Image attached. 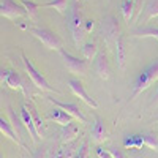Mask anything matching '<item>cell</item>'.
Wrapping results in <instances>:
<instances>
[{"label":"cell","mask_w":158,"mask_h":158,"mask_svg":"<svg viewBox=\"0 0 158 158\" xmlns=\"http://www.w3.org/2000/svg\"><path fill=\"white\" fill-rule=\"evenodd\" d=\"M156 40H158V38H156Z\"/></svg>","instance_id":"e575fe53"},{"label":"cell","mask_w":158,"mask_h":158,"mask_svg":"<svg viewBox=\"0 0 158 158\" xmlns=\"http://www.w3.org/2000/svg\"><path fill=\"white\" fill-rule=\"evenodd\" d=\"M2 158H3V156H2Z\"/></svg>","instance_id":"d590c367"},{"label":"cell","mask_w":158,"mask_h":158,"mask_svg":"<svg viewBox=\"0 0 158 158\" xmlns=\"http://www.w3.org/2000/svg\"><path fill=\"white\" fill-rule=\"evenodd\" d=\"M8 111H10V118H11L13 128H15V131L18 133V136L22 139V125H21V123H24V122H22V118H19V115H18L15 111H13L11 108H10Z\"/></svg>","instance_id":"484cf974"},{"label":"cell","mask_w":158,"mask_h":158,"mask_svg":"<svg viewBox=\"0 0 158 158\" xmlns=\"http://www.w3.org/2000/svg\"><path fill=\"white\" fill-rule=\"evenodd\" d=\"M135 0H123V3H122V15H123V19L130 24L131 18H133V13H135Z\"/></svg>","instance_id":"603a6c76"},{"label":"cell","mask_w":158,"mask_h":158,"mask_svg":"<svg viewBox=\"0 0 158 158\" xmlns=\"http://www.w3.org/2000/svg\"><path fill=\"white\" fill-rule=\"evenodd\" d=\"M92 29H94V21L92 19H89V21H85V32L89 33Z\"/></svg>","instance_id":"d6a6232c"},{"label":"cell","mask_w":158,"mask_h":158,"mask_svg":"<svg viewBox=\"0 0 158 158\" xmlns=\"http://www.w3.org/2000/svg\"><path fill=\"white\" fill-rule=\"evenodd\" d=\"M0 15H2V18H6L10 21H16L19 18L27 16V13L22 5H18L13 0H0Z\"/></svg>","instance_id":"52a82bcc"},{"label":"cell","mask_w":158,"mask_h":158,"mask_svg":"<svg viewBox=\"0 0 158 158\" xmlns=\"http://www.w3.org/2000/svg\"><path fill=\"white\" fill-rule=\"evenodd\" d=\"M22 62H24L25 71H27V76L32 79V82H33L35 87L41 89V90H44V92H54V94H57V90H56L54 87H51V85H49V82L46 81V77L33 67V63L24 56V52H22Z\"/></svg>","instance_id":"277c9868"},{"label":"cell","mask_w":158,"mask_h":158,"mask_svg":"<svg viewBox=\"0 0 158 158\" xmlns=\"http://www.w3.org/2000/svg\"><path fill=\"white\" fill-rule=\"evenodd\" d=\"M100 35L103 36V40L106 41V44L115 43L118 35V21L115 16L109 15L103 19V22L100 24Z\"/></svg>","instance_id":"5b68a950"},{"label":"cell","mask_w":158,"mask_h":158,"mask_svg":"<svg viewBox=\"0 0 158 158\" xmlns=\"http://www.w3.org/2000/svg\"><path fill=\"white\" fill-rule=\"evenodd\" d=\"M48 101H51L52 104H54V106H59V108H62L63 111H67L73 118H76L77 122L87 123V118H85V115L81 112V109L77 108V104H74V103H62V101L54 100V98H48Z\"/></svg>","instance_id":"30bf717a"},{"label":"cell","mask_w":158,"mask_h":158,"mask_svg":"<svg viewBox=\"0 0 158 158\" xmlns=\"http://www.w3.org/2000/svg\"><path fill=\"white\" fill-rule=\"evenodd\" d=\"M142 11L146 13V18H144L146 22L158 18V0H147V3H146Z\"/></svg>","instance_id":"ac0fdd59"},{"label":"cell","mask_w":158,"mask_h":158,"mask_svg":"<svg viewBox=\"0 0 158 158\" xmlns=\"http://www.w3.org/2000/svg\"><path fill=\"white\" fill-rule=\"evenodd\" d=\"M146 146V141H144V135H128L123 139V147L125 149H135L139 150Z\"/></svg>","instance_id":"2e32d148"},{"label":"cell","mask_w":158,"mask_h":158,"mask_svg":"<svg viewBox=\"0 0 158 158\" xmlns=\"http://www.w3.org/2000/svg\"><path fill=\"white\" fill-rule=\"evenodd\" d=\"M94 70L95 73L101 77V79H109L111 76V67H109V62H108V57L104 52H98L97 57L94 59Z\"/></svg>","instance_id":"8fae6325"},{"label":"cell","mask_w":158,"mask_h":158,"mask_svg":"<svg viewBox=\"0 0 158 158\" xmlns=\"http://www.w3.org/2000/svg\"><path fill=\"white\" fill-rule=\"evenodd\" d=\"M68 87L71 89V92H73L77 98H81V100L87 104V106L94 108V109L98 108V103L85 92V89H84V85H82L81 81H77V79H70V81H68Z\"/></svg>","instance_id":"9c48e42d"},{"label":"cell","mask_w":158,"mask_h":158,"mask_svg":"<svg viewBox=\"0 0 158 158\" xmlns=\"http://www.w3.org/2000/svg\"><path fill=\"white\" fill-rule=\"evenodd\" d=\"M135 36H153V38H158V29H155V27L141 29V30L135 32Z\"/></svg>","instance_id":"83f0119b"},{"label":"cell","mask_w":158,"mask_h":158,"mask_svg":"<svg viewBox=\"0 0 158 158\" xmlns=\"http://www.w3.org/2000/svg\"><path fill=\"white\" fill-rule=\"evenodd\" d=\"M59 54H60V57H62V60H63V63H65V67H67V70H68L70 73L84 74V73L87 71V63H85V60L77 59V57L71 56L70 52L63 51V49L59 51Z\"/></svg>","instance_id":"ba28073f"},{"label":"cell","mask_w":158,"mask_h":158,"mask_svg":"<svg viewBox=\"0 0 158 158\" xmlns=\"http://www.w3.org/2000/svg\"><path fill=\"white\" fill-rule=\"evenodd\" d=\"M153 104H158V89H156V94H155V100H153Z\"/></svg>","instance_id":"836d02e7"},{"label":"cell","mask_w":158,"mask_h":158,"mask_svg":"<svg viewBox=\"0 0 158 158\" xmlns=\"http://www.w3.org/2000/svg\"><path fill=\"white\" fill-rule=\"evenodd\" d=\"M81 52H82V56L85 60H94L98 54V51H97V44L94 41H89L85 43L82 48H81Z\"/></svg>","instance_id":"7402d4cb"},{"label":"cell","mask_w":158,"mask_h":158,"mask_svg":"<svg viewBox=\"0 0 158 158\" xmlns=\"http://www.w3.org/2000/svg\"><path fill=\"white\" fill-rule=\"evenodd\" d=\"M0 130H2V135H3V136H6V138H8L10 141H13V142H16V146H19L21 149H25L24 142H22L21 138L18 136V133L15 131L13 125H10L3 117H0Z\"/></svg>","instance_id":"4fadbf2b"},{"label":"cell","mask_w":158,"mask_h":158,"mask_svg":"<svg viewBox=\"0 0 158 158\" xmlns=\"http://www.w3.org/2000/svg\"><path fill=\"white\" fill-rule=\"evenodd\" d=\"M0 77H2V82H3L5 85H8L10 89L22 90L25 97H29V95H30L29 87L25 85V82L22 81V77H21L16 71H13V70H6V68H5V70L0 71Z\"/></svg>","instance_id":"8992f818"},{"label":"cell","mask_w":158,"mask_h":158,"mask_svg":"<svg viewBox=\"0 0 158 158\" xmlns=\"http://www.w3.org/2000/svg\"><path fill=\"white\" fill-rule=\"evenodd\" d=\"M77 135H79V127L71 122L70 125L62 128V131H60V141L63 144H70V142H73L77 138Z\"/></svg>","instance_id":"9a60e30c"},{"label":"cell","mask_w":158,"mask_h":158,"mask_svg":"<svg viewBox=\"0 0 158 158\" xmlns=\"http://www.w3.org/2000/svg\"><path fill=\"white\" fill-rule=\"evenodd\" d=\"M97 155H98V158H112L111 152L109 150H104L103 147H98L97 149Z\"/></svg>","instance_id":"f546056e"},{"label":"cell","mask_w":158,"mask_h":158,"mask_svg":"<svg viewBox=\"0 0 158 158\" xmlns=\"http://www.w3.org/2000/svg\"><path fill=\"white\" fill-rule=\"evenodd\" d=\"M76 149H79L76 144H71V146H63V147H60L54 155H52V158H71L73 153L76 152Z\"/></svg>","instance_id":"d4e9b609"},{"label":"cell","mask_w":158,"mask_h":158,"mask_svg":"<svg viewBox=\"0 0 158 158\" xmlns=\"http://www.w3.org/2000/svg\"><path fill=\"white\" fill-rule=\"evenodd\" d=\"M108 150L111 152L112 158H123V155H122V152H120V150H115V149H108Z\"/></svg>","instance_id":"4dcf8cb0"},{"label":"cell","mask_w":158,"mask_h":158,"mask_svg":"<svg viewBox=\"0 0 158 158\" xmlns=\"http://www.w3.org/2000/svg\"><path fill=\"white\" fill-rule=\"evenodd\" d=\"M19 2H21V5L24 6L25 13H27V18L32 19V21H35V18H36V10L40 8V5H36L35 2H32V0H19Z\"/></svg>","instance_id":"cb8c5ba5"},{"label":"cell","mask_w":158,"mask_h":158,"mask_svg":"<svg viewBox=\"0 0 158 158\" xmlns=\"http://www.w3.org/2000/svg\"><path fill=\"white\" fill-rule=\"evenodd\" d=\"M125 59H127L125 41H123V36H118L117 41H115V62L118 65V68L125 67Z\"/></svg>","instance_id":"e0dca14e"},{"label":"cell","mask_w":158,"mask_h":158,"mask_svg":"<svg viewBox=\"0 0 158 158\" xmlns=\"http://www.w3.org/2000/svg\"><path fill=\"white\" fill-rule=\"evenodd\" d=\"M21 118H22L24 125L27 127L32 141H33V142H36L40 135H38L36 127H35V123H33V117H32V114H30V109H29L27 106H25V104H22V108H21Z\"/></svg>","instance_id":"7c38bea8"},{"label":"cell","mask_w":158,"mask_h":158,"mask_svg":"<svg viewBox=\"0 0 158 158\" xmlns=\"http://www.w3.org/2000/svg\"><path fill=\"white\" fill-rule=\"evenodd\" d=\"M77 2H79V0H76L73 8L68 13V29H70V32L73 35V40H74L76 46H79L82 43V38L87 33L85 27H84L85 22L82 19V13H81V10H79V6H77Z\"/></svg>","instance_id":"6da1fadb"},{"label":"cell","mask_w":158,"mask_h":158,"mask_svg":"<svg viewBox=\"0 0 158 158\" xmlns=\"http://www.w3.org/2000/svg\"><path fill=\"white\" fill-rule=\"evenodd\" d=\"M144 141H146V146H147L149 149L158 152V139H156L155 135H152V133H146V135H144Z\"/></svg>","instance_id":"4316f807"},{"label":"cell","mask_w":158,"mask_h":158,"mask_svg":"<svg viewBox=\"0 0 158 158\" xmlns=\"http://www.w3.org/2000/svg\"><path fill=\"white\" fill-rule=\"evenodd\" d=\"M156 79H158V59H156L153 63H150L149 67H147L146 70H144V71L138 76L136 82H135L133 94H131L130 100L136 98L139 94H142L144 90H147V89L152 85V82H153V81H156Z\"/></svg>","instance_id":"7a4b0ae2"},{"label":"cell","mask_w":158,"mask_h":158,"mask_svg":"<svg viewBox=\"0 0 158 158\" xmlns=\"http://www.w3.org/2000/svg\"><path fill=\"white\" fill-rule=\"evenodd\" d=\"M92 136H94V139L98 141V142L106 138V128H104V123L100 120V118L95 120V125H94V128H92Z\"/></svg>","instance_id":"44dd1931"},{"label":"cell","mask_w":158,"mask_h":158,"mask_svg":"<svg viewBox=\"0 0 158 158\" xmlns=\"http://www.w3.org/2000/svg\"><path fill=\"white\" fill-rule=\"evenodd\" d=\"M74 158H89V149H87V144H82L81 147L77 149V153Z\"/></svg>","instance_id":"f1b7e54d"},{"label":"cell","mask_w":158,"mask_h":158,"mask_svg":"<svg viewBox=\"0 0 158 158\" xmlns=\"http://www.w3.org/2000/svg\"><path fill=\"white\" fill-rule=\"evenodd\" d=\"M67 5L68 0H51V2L41 5V8H54L60 15H67Z\"/></svg>","instance_id":"ffe728a7"},{"label":"cell","mask_w":158,"mask_h":158,"mask_svg":"<svg viewBox=\"0 0 158 158\" xmlns=\"http://www.w3.org/2000/svg\"><path fill=\"white\" fill-rule=\"evenodd\" d=\"M49 118H51V120H54L56 123L62 125V127H67V125H70L73 122V117L67 111H63L62 108H59V106H56L54 109L49 112Z\"/></svg>","instance_id":"5bb4252c"},{"label":"cell","mask_w":158,"mask_h":158,"mask_svg":"<svg viewBox=\"0 0 158 158\" xmlns=\"http://www.w3.org/2000/svg\"><path fill=\"white\" fill-rule=\"evenodd\" d=\"M33 158H46V150L44 149H38L36 153L33 155Z\"/></svg>","instance_id":"1f68e13d"},{"label":"cell","mask_w":158,"mask_h":158,"mask_svg":"<svg viewBox=\"0 0 158 158\" xmlns=\"http://www.w3.org/2000/svg\"><path fill=\"white\" fill-rule=\"evenodd\" d=\"M29 32L38 38L48 49L51 51H62V40L49 29H43V27H29Z\"/></svg>","instance_id":"3957f363"},{"label":"cell","mask_w":158,"mask_h":158,"mask_svg":"<svg viewBox=\"0 0 158 158\" xmlns=\"http://www.w3.org/2000/svg\"><path fill=\"white\" fill-rule=\"evenodd\" d=\"M29 109H30V114H32V117H33V123H35V127H36V131H38V135H40V136H43V131H44V122H43L41 115L38 114L36 108L33 106L32 103L29 104Z\"/></svg>","instance_id":"d6986e66"}]
</instances>
